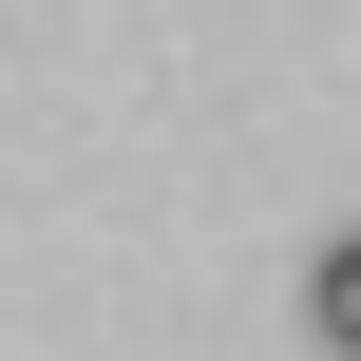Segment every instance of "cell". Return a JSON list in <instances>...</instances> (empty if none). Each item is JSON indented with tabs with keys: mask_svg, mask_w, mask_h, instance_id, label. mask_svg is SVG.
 <instances>
[{
	"mask_svg": "<svg viewBox=\"0 0 361 361\" xmlns=\"http://www.w3.org/2000/svg\"><path fill=\"white\" fill-rule=\"evenodd\" d=\"M305 343H324V361H361V228L305 267Z\"/></svg>",
	"mask_w": 361,
	"mask_h": 361,
	"instance_id": "6da1fadb",
	"label": "cell"
}]
</instances>
